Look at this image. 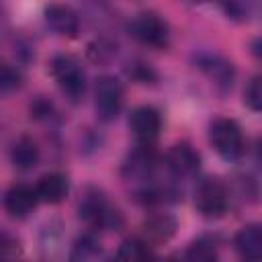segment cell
<instances>
[{
    "label": "cell",
    "instance_id": "obj_16",
    "mask_svg": "<svg viewBox=\"0 0 262 262\" xmlns=\"http://www.w3.org/2000/svg\"><path fill=\"white\" fill-rule=\"evenodd\" d=\"M151 252L141 237H127L117 250V262H149Z\"/></svg>",
    "mask_w": 262,
    "mask_h": 262
},
{
    "label": "cell",
    "instance_id": "obj_9",
    "mask_svg": "<svg viewBox=\"0 0 262 262\" xmlns=\"http://www.w3.org/2000/svg\"><path fill=\"white\" fill-rule=\"evenodd\" d=\"M37 192L29 184H14L4 194V207L12 217H27L37 207Z\"/></svg>",
    "mask_w": 262,
    "mask_h": 262
},
{
    "label": "cell",
    "instance_id": "obj_18",
    "mask_svg": "<svg viewBox=\"0 0 262 262\" xmlns=\"http://www.w3.org/2000/svg\"><path fill=\"white\" fill-rule=\"evenodd\" d=\"M180 262H219V258H217V250L211 242L196 239L184 250Z\"/></svg>",
    "mask_w": 262,
    "mask_h": 262
},
{
    "label": "cell",
    "instance_id": "obj_6",
    "mask_svg": "<svg viewBox=\"0 0 262 262\" xmlns=\"http://www.w3.org/2000/svg\"><path fill=\"white\" fill-rule=\"evenodd\" d=\"M123 108V86L115 76H100L94 88V111L100 121H113Z\"/></svg>",
    "mask_w": 262,
    "mask_h": 262
},
{
    "label": "cell",
    "instance_id": "obj_12",
    "mask_svg": "<svg viewBox=\"0 0 262 262\" xmlns=\"http://www.w3.org/2000/svg\"><path fill=\"white\" fill-rule=\"evenodd\" d=\"M68 178L59 172H51V174H45L37 186H35V192H37V199L43 201V203H49V205H57L66 199L68 194Z\"/></svg>",
    "mask_w": 262,
    "mask_h": 262
},
{
    "label": "cell",
    "instance_id": "obj_4",
    "mask_svg": "<svg viewBox=\"0 0 262 262\" xmlns=\"http://www.w3.org/2000/svg\"><path fill=\"white\" fill-rule=\"evenodd\" d=\"M194 207L203 217H223L229 207V192L217 178H205L194 188Z\"/></svg>",
    "mask_w": 262,
    "mask_h": 262
},
{
    "label": "cell",
    "instance_id": "obj_14",
    "mask_svg": "<svg viewBox=\"0 0 262 262\" xmlns=\"http://www.w3.org/2000/svg\"><path fill=\"white\" fill-rule=\"evenodd\" d=\"M143 231L149 242H166L176 231V219L168 213H156L149 215L143 223Z\"/></svg>",
    "mask_w": 262,
    "mask_h": 262
},
{
    "label": "cell",
    "instance_id": "obj_15",
    "mask_svg": "<svg viewBox=\"0 0 262 262\" xmlns=\"http://www.w3.org/2000/svg\"><path fill=\"white\" fill-rule=\"evenodd\" d=\"M10 158L16 168L29 170L39 162V147L31 137H20L14 141V145L10 149Z\"/></svg>",
    "mask_w": 262,
    "mask_h": 262
},
{
    "label": "cell",
    "instance_id": "obj_20",
    "mask_svg": "<svg viewBox=\"0 0 262 262\" xmlns=\"http://www.w3.org/2000/svg\"><path fill=\"white\" fill-rule=\"evenodd\" d=\"M244 100L252 111H260L262 106V88H260V76H254L244 92Z\"/></svg>",
    "mask_w": 262,
    "mask_h": 262
},
{
    "label": "cell",
    "instance_id": "obj_11",
    "mask_svg": "<svg viewBox=\"0 0 262 262\" xmlns=\"http://www.w3.org/2000/svg\"><path fill=\"white\" fill-rule=\"evenodd\" d=\"M45 20L47 25L57 33V35H68L74 37L80 29V18L78 14L66 6V4H51L45 8Z\"/></svg>",
    "mask_w": 262,
    "mask_h": 262
},
{
    "label": "cell",
    "instance_id": "obj_13",
    "mask_svg": "<svg viewBox=\"0 0 262 262\" xmlns=\"http://www.w3.org/2000/svg\"><path fill=\"white\" fill-rule=\"evenodd\" d=\"M70 262H115L94 237H78L70 250Z\"/></svg>",
    "mask_w": 262,
    "mask_h": 262
},
{
    "label": "cell",
    "instance_id": "obj_17",
    "mask_svg": "<svg viewBox=\"0 0 262 262\" xmlns=\"http://www.w3.org/2000/svg\"><path fill=\"white\" fill-rule=\"evenodd\" d=\"M199 63L215 80L217 86H223V88L231 86V82H233V68H231V63H227L225 59L215 57V55H209V57L201 59Z\"/></svg>",
    "mask_w": 262,
    "mask_h": 262
},
{
    "label": "cell",
    "instance_id": "obj_7",
    "mask_svg": "<svg viewBox=\"0 0 262 262\" xmlns=\"http://www.w3.org/2000/svg\"><path fill=\"white\" fill-rule=\"evenodd\" d=\"M129 127L133 131V135L137 137L139 143L149 145L151 141L158 139L160 131H162V117L158 113V108L154 106H137L131 117H129Z\"/></svg>",
    "mask_w": 262,
    "mask_h": 262
},
{
    "label": "cell",
    "instance_id": "obj_8",
    "mask_svg": "<svg viewBox=\"0 0 262 262\" xmlns=\"http://www.w3.org/2000/svg\"><path fill=\"white\" fill-rule=\"evenodd\" d=\"M164 164H166V170L170 172V176H174V178H186V176H192L199 170L201 158L192 149V145H188V143H176L166 154V162Z\"/></svg>",
    "mask_w": 262,
    "mask_h": 262
},
{
    "label": "cell",
    "instance_id": "obj_19",
    "mask_svg": "<svg viewBox=\"0 0 262 262\" xmlns=\"http://www.w3.org/2000/svg\"><path fill=\"white\" fill-rule=\"evenodd\" d=\"M20 86V72L14 63L0 59V90L2 92H10L14 88Z\"/></svg>",
    "mask_w": 262,
    "mask_h": 262
},
{
    "label": "cell",
    "instance_id": "obj_21",
    "mask_svg": "<svg viewBox=\"0 0 262 262\" xmlns=\"http://www.w3.org/2000/svg\"><path fill=\"white\" fill-rule=\"evenodd\" d=\"M149 262H170V260H162V258H149Z\"/></svg>",
    "mask_w": 262,
    "mask_h": 262
},
{
    "label": "cell",
    "instance_id": "obj_3",
    "mask_svg": "<svg viewBox=\"0 0 262 262\" xmlns=\"http://www.w3.org/2000/svg\"><path fill=\"white\" fill-rule=\"evenodd\" d=\"M209 139L215 151L225 160H237L244 154V133L233 119H215L209 127Z\"/></svg>",
    "mask_w": 262,
    "mask_h": 262
},
{
    "label": "cell",
    "instance_id": "obj_2",
    "mask_svg": "<svg viewBox=\"0 0 262 262\" xmlns=\"http://www.w3.org/2000/svg\"><path fill=\"white\" fill-rule=\"evenodd\" d=\"M51 76L57 82L59 90L70 98V100H80L86 92V74L80 66V61L74 55L59 53L51 59Z\"/></svg>",
    "mask_w": 262,
    "mask_h": 262
},
{
    "label": "cell",
    "instance_id": "obj_10",
    "mask_svg": "<svg viewBox=\"0 0 262 262\" xmlns=\"http://www.w3.org/2000/svg\"><path fill=\"white\" fill-rule=\"evenodd\" d=\"M233 244H235V250L242 256V260L260 262V258H262V229L258 223L244 225L237 231Z\"/></svg>",
    "mask_w": 262,
    "mask_h": 262
},
{
    "label": "cell",
    "instance_id": "obj_1",
    "mask_svg": "<svg viewBox=\"0 0 262 262\" xmlns=\"http://www.w3.org/2000/svg\"><path fill=\"white\" fill-rule=\"evenodd\" d=\"M80 219H84L94 229H117L123 223L119 209L106 199L104 192L90 188L80 201Z\"/></svg>",
    "mask_w": 262,
    "mask_h": 262
},
{
    "label": "cell",
    "instance_id": "obj_5",
    "mask_svg": "<svg viewBox=\"0 0 262 262\" xmlns=\"http://www.w3.org/2000/svg\"><path fill=\"white\" fill-rule=\"evenodd\" d=\"M129 31L139 43H143L147 47L162 49L170 41L168 23L154 10H143V12L135 14V18L129 25Z\"/></svg>",
    "mask_w": 262,
    "mask_h": 262
}]
</instances>
